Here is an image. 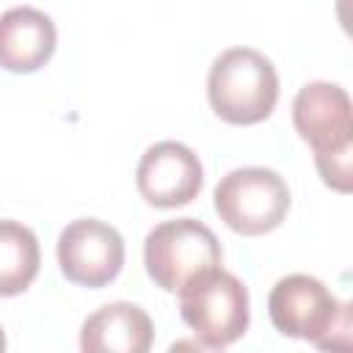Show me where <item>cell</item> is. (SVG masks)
<instances>
[{"label":"cell","instance_id":"1","mask_svg":"<svg viewBox=\"0 0 353 353\" xmlns=\"http://www.w3.org/2000/svg\"><path fill=\"white\" fill-rule=\"evenodd\" d=\"M292 124L298 135L312 146L323 185L336 193H350L353 116L347 91L328 80L306 83L292 99Z\"/></svg>","mask_w":353,"mask_h":353},{"label":"cell","instance_id":"2","mask_svg":"<svg viewBox=\"0 0 353 353\" xmlns=\"http://www.w3.org/2000/svg\"><path fill=\"white\" fill-rule=\"evenodd\" d=\"M268 314L279 334L306 339L317 347L350 345V306L314 276L290 273L268 295Z\"/></svg>","mask_w":353,"mask_h":353},{"label":"cell","instance_id":"3","mask_svg":"<svg viewBox=\"0 0 353 353\" xmlns=\"http://www.w3.org/2000/svg\"><path fill=\"white\" fill-rule=\"evenodd\" d=\"M207 99L215 116L226 124H259L279 102L276 66L254 47H229L210 66Z\"/></svg>","mask_w":353,"mask_h":353},{"label":"cell","instance_id":"4","mask_svg":"<svg viewBox=\"0 0 353 353\" xmlns=\"http://www.w3.org/2000/svg\"><path fill=\"white\" fill-rule=\"evenodd\" d=\"M176 295L179 317L196 334L201 347L223 350L248 331V290L234 273L223 270L221 265L190 279Z\"/></svg>","mask_w":353,"mask_h":353},{"label":"cell","instance_id":"5","mask_svg":"<svg viewBox=\"0 0 353 353\" xmlns=\"http://www.w3.org/2000/svg\"><path fill=\"white\" fill-rule=\"evenodd\" d=\"M290 201L284 176L265 165L234 168L221 176L212 190L215 212L243 237H259L279 229L290 212Z\"/></svg>","mask_w":353,"mask_h":353},{"label":"cell","instance_id":"6","mask_svg":"<svg viewBox=\"0 0 353 353\" xmlns=\"http://www.w3.org/2000/svg\"><path fill=\"white\" fill-rule=\"evenodd\" d=\"M221 259L223 251L215 232L196 218L163 221L143 240L146 273L165 292H179L199 273L218 268Z\"/></svg>","mask_w":353,"mask_h":353},{"label":"cell","instance_id":"7","mask_svg":"<svg viewBox=\"0 0 353 353\" xmlns=\"http://www.w3.org/2000/svg\"><path fill=\"white\" fill-rule=\"evenodd\" d=\"M55 256L66 281L99 290L116 281L124 268V237L99 218H77L61 229Z\"/></svg>","mask_w":353,"mask_h":353},{"label":"cell","instance_id":"8","mask_svg":"<svg viewBox=\"0 0 353 353\" xmlns=\"http://www.w3.org/2000/svg\"><path fill=\"white\" fill-rule=\"evenodd\" d=\"M135 185L146 204L174 210L190 204L201 193L204 168L190 146L179 141H160L141 154Z\"/></svg>","mask_w":353,"mask_h":353},{"label":"cell","instance_id":"9","mask_svg":"<svg viewBox=\"0 0 353 353\" xmlns=\"http://www.w3.org/2000/svg\"><path fill=\"white\" fill-rule=\"evenodd\" d=\"M55 44L58 30L44 11L33 6H17L0 14V66L6 72H39L44 63H50Z\"/></svg>","mask_w":353,"mask_h":353},{"label":"cell","instance_id":"10","mask_svg":"<svg viewBox=\"0 0 353 353\" xmlns=\"http://www.w3.org/2000/svg\"><path fill=\"white\" fill-rule=\"evenodd\" d=\"M154 342L152 317L130 301L99 306L83 320L80 347L85 353H146Z\"/></svg>","mask_w":353,"mask_h":353},{"label":"cell","instance_id":"11","mask_svg":"<svg viewBox=\"0 0 353 353\" xmlns=\"http://www.w3.org/2000/svg\"><path fill=\"white\" fill-rule=\"evenodd\" d=\"M41 248L33 229L19 221L0 218V298L25 292L39 276Z\"/></svg>","mask_w":353,"mask_h":353},{"label":"cell","instance_id":"12","mask_svg":"<svg viewBox=\"0 0 353 353\" xmlns=\"http://www.w3.org/2000/svg\"><path fill=\"white\" fill-rule=\"evenodd\" d=\"M6 347V334H3V328H0V350Z\"/></svg>","mask_w":353,"mask_h":353}]
</instances>
